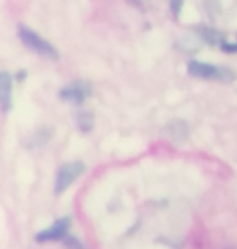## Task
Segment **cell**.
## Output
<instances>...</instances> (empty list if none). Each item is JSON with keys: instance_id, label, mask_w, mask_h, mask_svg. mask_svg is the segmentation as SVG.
<instances>
[{"instance_id": "6", "label": "cell", "mask_w": 237, "mask_h": 249, "mask_svg": "<svg viewBox=\"0 0 237 249\" xmlns=\"http://www.w3.org/2000/svg\"><path fill=\"white\" fill-rule=\"evenodd\" d=\"M0 103L3 112H8L12 107V75L8 72L0 73Z\"/></svg>"}, {"instance_id": "12", "label": "cell", "mask_w": 237, "mask_h": 249, "mask_svg": "<svg viewBox=\"0 0 237 249\" xmlns=\"http://www.w3.org/2000/svg\"><path fill=\"white\" fill-rule=\"evenodd\" d=\"M25 75H26L25 72H20V73L16 75V77H18V80H23V78H25Z\"/></svg>"}, {"instance_id": "3", "label": "cell", "mask_w": 237, "mask_h": 249, "mask_svg": "<svg viewBox=\"0 0 237 249\" xmlns=\"http://www.w3.org/2000/svg\"><path fill=\"white\" fill-rule=\"evenodd\" d=\"M85 173V164L81 161H72V163H65L63 166L59 168L57 178H55V186L54 192L55 194H62L72 186V182L80 178Z\"/></svg>"}, {"instance_id": "9", "label": "cell", "mask_w": 237, "mask_h": 249, "mask_svg": "<svg viewBox=\"0 0 237 249\" xmlns=\"http://www.w3.org/2000/svg\"><path fill=\"white\" fill-rule=\"evenodd\" d=\"M202 37H203V41H206V43H210V44H220V46L222 44V35L215 30H203Z\"/></svg>"}, {"instance_id": "4", "label": "cell", "mask_w": 237, "mask_h": 249, "mask_svg": "<svg viewBox=\"0 0 237 249\" xmlns=\"http://www.w3.org/2000/svg\"><path fill=\"white\" fill-rule=\"evenodd\" d=\"M91 95V88L86 85L85 82H73L68 87L60 90V98L63 101L70 103V105H81L88 96Z\"/></svg>"}, {"instance_id": "7", "label": "cell", "mask_w": 237, "mask_h": 249, "mask_svg": "<svg viewBox=\"0 0 237 249\" xmlns=\"http://www.w3.org/2000/svg\"><path fill=\"white\" fill-rule=\"evenodd\" d=\"M169 137L171 139H174V140H184L185 137H187V124L185 122H182V121H175V122H173V124L169 125Z\"/></svg>"}, {"instance_id": "11", "label": "cell", "mask_w": 237, "mask_h": 249, "mask_svg": "<svg viewBox=\"0 0 237 249\" xmlns=\"http://www.w3.org/2000/svg\"><path fill=\"white\" fill-rule=\"evenodd\" d=\"M222 51H227V53H237V44H231V43H222L221 44Z\"/></svg>"}, {"instance_id": "2", "label": "cell", "mask_w": 237, "mask_h": 249, "mask_svg": "<svg viewBox=\"0 0 237 249\" xmlns=\"http://www.w3.org/2000/svg\"><path fill=\"white\" fill-rule=\"evenodd\" d=\"M189 73L197 78L221 80V82H231L232 78H236V73H232L227 67H221V65H213L206 62H198V60L189 62Z\"/></svg>"}, {"instance_id": "10", "label": "cell", "mask_w": 237, "mask_h": 249, "mask_svg": "<svg viewBox=\"0 0 237 249\" xmlns=\"http://www.w3.org/2000/svg\"><path fill=\"white\" fill-rule=\"evenodd\" d=\"M169 5H171V10L174 13V17H179L180 10H182V5H184V0H169Z\"/></svg>"}, {"instance_id": "8", "label": "cell", "mask_w": 237, "mask_h": 249, "mask_svg": "<svg viewBox=\"0 0 237 249\" xmlns=\"http://www.w3.org/2000/svg\"><path fill=\"white\" fill-rule=\"evenodd\" d=\"M78 129L81 130V132H88V130L93 129V116L90 112H81L80 116H78Z\"/></svg>"}, {"instance_id": "1", "label": "cell", "mask_w": 237, "mask_h": 249, "mask_svg": "<svg viewBox=\"0 0 237 249\" xmlns=\"http://www.w3.org/2000/svg\"><path fill=\"white\" fill-rule=\"evenodd\" d=\"M18 36H20L21 43L30 48L32 53H36L41 57L47 59V60H59V53L52 44L47 43L44 37H41L39 35H36L31 28H28L25 25L18 26Z\"/></svg>"}, {"instance_id": "5", "label": "cell", "mask_w": 237, "mask_h": 249, "mask_svg": "<svg viewBox=\"0 0 237 249\" xmlns=\"http://www.w3.org/2000/svg\"><path fill=\"white\" fill-rule=\"evenodd\" d=\"M70 225H72L70 217L59 218L57 222H54L52 227H49L47 230L36 234V241H57V239L67 238Z\"/></svg>"}]
</instances>
